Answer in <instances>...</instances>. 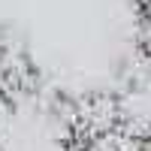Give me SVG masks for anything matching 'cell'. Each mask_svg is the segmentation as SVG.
Returning a JSON list of instances; mask_svg holds the SVG:
<instances>
[{
	"label": "cell",
	"mask_w": 151,
	"mask_h": 151,
	"mask_svg": "<svg viewBox=\"0 0 151 151\" xmlns=\"http://www.w3.org/2000/svg\"><path fill=\"white\" fill-rule=\"evenodd\" d=\"M124 127V112H121V103L118 97L112 94H88L82 100H76V124L73 130L76 136H82L85 145L100 139V136H109Z\"/></svg>",
	"instance_id": "6da1fadb"
},
{
	"label": "cell",
	"mask_w": 151,
	"mask_h": 151,
	"mask_svg": "<svg viewBox=\"0 0 151 151\" xmlns=\"http://www.w3.org/2000/svg\"><path fill=\"white\" fill-rule=\"evenodd\" d=\"M139 45L151 60V0H139Z\"/></svg>",
	"instance_id": "7a4b0ae2"
},
{
	"label": "cell",
	"mask_w": 151,
	"mask_h": 151,
	"mask_svg": "<svg viewBox=\"0 0 151 151\" xmlns=\"http://www.w3.org/2000/svg\"><path fill=\"white\" fill-rule=\"evenodd\" d=\"M136 151H151V130L139 133V142H136Z\"/></svg>",
	"instance_id": "3957f363"
},
{
	"label": "cell",
	"mask_w": 151,
	"mask_h": 151,
	"mask_svg": "<svg viewBox=\"0 0 151 151\" xmlns=\"http://www.w3.org/2000/svg\"><path fill=\"white\" fill-rule=\"evenodd\" d=\"M3 97H6V85H3V73H0V103H3Z\"/></svg>",
	"instance_id": "277c9868"
}]
</instances>
